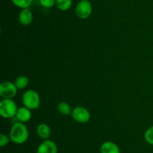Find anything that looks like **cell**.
<instances>
[{"mask_svg":"<svg viewBox=\"0 0 153 153\" xmlns=\"http://www.w3.org/2000/svg\"><path fill=\"white\" fill-rule=\"evenodd\" d=\"M9 136L10 141H12L13 143L20 145L25 143L28 140L29 131L25 123L18 122L12 125L9 132Z\"/></svg>","mask_w":153,"mask_h":153,"instance_id":"6da1fadb","label":"cell"},{"mask_svg":"<svg viewBox=\"0 0 153 153\" xmlns=\"http://www.w3.org/2000/svg\"><path fill=\"white\" fill-rule=\"evenodd\" d=\"M22 102L24 106H26L31 110L38 109L40 104V97L35 90L28 89L22 94Z\"/></svg>","mask_w":153,"mask_h":153,"instance_id":"7a4b0ae2","label":"cell"},{"mask_svg":"<svg viewBox=\"0 0 153 153\" xmlns=\"http://www.w3.org/2000/svg\"><path fill=\"white\" fill-rule=\"evenodd\" d=\"M17 105L13 99H2L0 101V115L2 118H11L16 116Z\"/></svg>","mask_w":153,"mask_h":153,"instance_id":"3957f363","label":"cell"},{"mask_svg":"<svg viewBox=\"0 0 153 153\" xmlns=\"http://www.w3.org/2000/svg\"><path fill=\"white\" fill-rule=\"evenodd\" d=\"M76 16L82 20H86L91 16L93 12V6L89 0H81L76 6Z\"/></svg>","mask_w":153,"mask_h":153,"instance_id":"277c9868","label":"cell"},{"mask_svg":"<svg viewBox=\"0 0 153 153\" xmlns=\"http://www.w3.org/2000/svg\"><path fill=\"white\" fill-rule=\"evenodd\" d=\"M17 90L14 82L4 81L0 85V97L2 99H12L16 96Z\"/></svg>","mask_w":153,"mask_h":153,"instance_id":"5b68a950","label":"cell"},{"mask_svg":"<svg viewBox=\"0 0 153 153\" xmlns=\"http://www.w3.org/2000/svg\"><path fill=\"white\" fill-rule=\"evenodd\" d=\"M71 116L77 122L86 123L91 118V112L87 108L78 106L72 110Z\"/></svg>","mask_w":153,"mask_h":153,"instance_id":"8992f818","label":"cell"},{"mask_svg":"<svg viewBox=\"0 0 153 153\" xmlns=\"http://www.w3.org/2000/svg\"><path fill=\"white\" fill-rule=\"evenodd\" d=\"M36 153H58V146L54 141L44 140L38 146Z\"/></svg>","mask_w":153,"mask_h":153,"instance_id":"52a82bcc","label":"cell"},{"mask_svg":"<svg viewBox=\"0 0 153 153\" xmlns=\"http://www.w3.org/2000/svg\"><path fill=\"white\" fill-rule=\"evenodd\" d=\"M16 118L18 122L22 123H26L29 122L31 118V110L26 106H21L17 110L16 114Z\"/></svg>","mask_w":153,"mask_h":153,"instance_id":"ba28073f","label":"cell"},{"mask_svg":"<svg viewBox=\"0 0 153 153\" xmlns=\"http://www.w3.org/2000/svg\"><path fill=\"white\" fill-rule=\"evenodd\" d=\"M19 22L22 26H29L33 21V14L29 8L22 9L18 16Z\"/></svg>","mask_w":153,"mask_h":153,"instance_id":"9c48e42d","label":"cell"},{"mask_svg":"<svg viewBox=\"0 0 153 153\" xmlns=\"http://www.w3.org/2000/svg\"><path fill=\"white\" fill-rule=\"evenodd\" d=\"M100 153H120V149L115 142L105 141L100 146Z\"/></svg>","mask_w":153,"mask_h":153,"instance_id":"30bf717a","label":"cell"},{"mask_svg":"<svg viewBox=\"0 0 153 153\" xmlns=\"http://www.w3.org/2000/svg\"><path fill=\"white\" fill-rule=\"evenodd\" d=\"M51 128L46 123H40L37 127V134L41 139L48 140L51 136Z\"/></svg>","mask_w":153,"mask_h":153,"instance_id":"8fae6325","label":"cell"},{"mask_svg":"<svg viewBox=\"0 0 153 153\" xmlns=\"http://www.w3.org/2000/svg\"><path fill=\"white\" fill-rule=\"evenodd\" d=\"M14 84L18 89H24L26 88L29 84V79L26 76L21 75L16 78L14 81Z\"/></svg>","mask_w":153,"mask_h":153,"instance_id":"7c38bea8","label":"cell"},{"mask_svg":"<svg viewBox=\"0 0 153 153\" xmlns=\"http://www.w3.org/2000/svg\"><path fill=\"white\" fill-rule=\"evenodd\" d=\"M73 0H55V5L61 11L68 10L71 8Z\"/></svg>","mask_w":153,"mask_h":153,"instance_id":"4fadbf2b","label":"cell"},{"mask_svg":"<svg viewBox=\"0 0 153 153\" xmlns=\"http://www.w3.org/2000/svg\"><path fill=\"white\" fill-rule=\"evenodd\" d=\"M58 110L61 114L64 116H69L71 115L72 110L69 104L67 102H60L58 104Z\"/></svg>","mask_w":153,"mask_h":153,"instance_id":"5bb4252c","label":"cell"},{"mask_svg":"<svg viewBox=\"0 0 153 153\" xmlns=\"http://www.w3.org/2000/svg\"><path fill=\"white\" fill-rule=\"evenodd\" d=\"M12 3L16 7L21 9L29 8L33 2V0H11Z\"/></svg>","mask_w":153,"mask_h":153,"instance_id":"9a60e30c","label":"cell"},{"mask_svg":"<svg viewBox=\"0 0 153 153\" xmlns=\"http://www.w3.org/2000/svg\"><path fill=\"white\" fill-rule=\"evenodd\" d=\"M144 139L147 143L153 146V125L146 130L144 133Z\"/></svg>","mask_w":153,"mask_h":153,"instance_id":"2e32d148","label":"cell"},{"mask_svg":"<svg viewBox=\"0 0 153 153\" xmlns=\"http://www.w3.org/2000/svg\"><path fill=\"white\" fill-rule=\"evenodd\" d=\"M42 7L45 8H52L55 4V0H39Z\"/></svg>","mask_w":153,"mask_h":153,"instance_id":"e0dca14e","label":"cell"},{"mask_svg":"<svg viewBox=\"0 0 153 153\" xmlns=\"http://www.w3.org/2000/svg\"><path fill=\"white\" fill-rule=\"evenodd\" d=\"M10 141V136L4 134H0V146L4 147L7 146Z\"/></svg>","mask_w":153,"mask_h":153,"instance_id":"ac0fdd59","label":"cell"},{"mask_svg":"<svg viewBox=\"0 0 153 153\" xmlns=\"http://www.w3.org/2000/svg\"></svg>","mask_w":153,"mask_h":153,"instance_id":"d6986e66","label":"cell"}]
</instances>
